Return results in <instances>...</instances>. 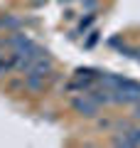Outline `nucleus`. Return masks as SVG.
<instances>
[{"mask_svg": "<svg viewBox=\"0 0 140 148\" xmlns=\"http://www.w3.org/2000/svg\"><path fill=\"white\" fill-rule=\"evenodd\" d=\"M71 109L76 111V114H81V116H96V114H99V109H101V104L93 99L88 91H84L81 96L71 99Z\"/></svg>", "mask_w": 140, "mask_h": 148, "instance_id": "f257e3e1", "label": "nucleus"}, {"mask_svg": "<svg viewBox=\"0 0 140 148\" xmlns=\"http://www.w3.org/2000/svg\"><path fill=\"white\" fill-rule=\"evenodd\" d=\"M44 82H47V77H42V74L25 72V79H22V89H27V91H32V94H37V91L44 89Z\"/></svg>", "mask_w": 140, "mask_h": 148, "instance_id": "f03ea898", "label": "nucleus"}, {"mask_svg": "<svg viewBox=\"0 0 140 148\" xmlns=\"http://www.w3.org/2000/svg\"><path fill=\"white\" fill-rule=\"evenodd\" d=\"M10 69H12V62L5 57V54H0V77H5Z\"/></svg>", "mask_w": 140, "mask_h": 148, "instance_id": "7ed1b4c3", "label": "nucleus"}, {"mask_svg": "<svg viewBox=\"0 0 140 148\" xmlns=\"http://www.w3.org/2000/svg\"><path fill=\"white\" fill-rule=\"evenodd\" d=\"M123 52L130 54V57H135V59L140 62V47H123Z\"/></svg>", "mask_w": 140, "mask_h": 148, "instance_id": "20e7f679", "label": "nucleus"}, {"mask_svg": "<svg viewBox=\"0 0 140 148\" xmlns=\"http://www.w3.org/2000/svg\"><path fill=\"white\" fill-rule=\"evenodd\" d=\"M135 104H138L135 106V119H140V101H135Z\"/></svg>", "mask_w": 140, "mask_h": 148, "instance_id": "39448f33", "label": "nucleus"}, {"mask_svg": "<svg viewBox=\"0 0 140 148\" xmlns=\"http://www.w3.org/2000/svg\"><path fill=\"white\" fill-rule=\"evenodd\" d=\"M30 3H42V0H30Z\"/></svg>", "mask_w": 140, "mask_h": 148, "instance_id": "423d86ee", "label": "nucleus"}]
</instances>
